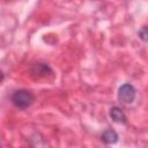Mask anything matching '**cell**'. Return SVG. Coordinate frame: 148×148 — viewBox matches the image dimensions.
I'll return each mask as SVG.
<instances>
[{
	"mask_svg": "<svg viewBox=\"0 0 148 148\" xmlns=\"http://www.w3.org/2000/svg\"><path fill=\"white\" fill-rule=\"evenodd\" d=\"M110 117H111V119H112L113 121H116V123L126 124V121H127L125 113H124L123 110H121L120 108H118V106L111 108V110H110Z\"/></svg>",
	"mask_w": 148,
	"mask_h": 148,
	"instance_id": "4",
	"label": "cell"
},
{
	"mask_svg": "<svg viewBox=\"0 0 148 148\" xmlns=\"http://www.w3.org/2000/svg\"><path fill=\"white\" fill-rule=\"evenodd\" d=\"M34 102V95L24 89L16 90L12 95V103L18 109H27Z\"/></svg>",
	"mask_w": 148,
	"mask_h": 148,
	"instance_id": "1",
	"label": "cell"
},
{
	"mask_svg": "<svg viewBox=\"0 0 148 148\" xmlns=\"http://www.w3.org/2000/svg\"><path fill=\"white\" fill-rule=\"evenodd\" d=\"M31 74L36 77H46L52 74V69L46 64H35L31 67Z\"/></svg>",
	"mask_w": 148,
	"mask_h": 148,
	"instance_id": "3",
	"label": "cell"
},
{
	"mask_svg": "<svg viewBox=\"0 0 148 148\" xmlns=\"http://www.w3.org/2000/svg\"><path fill=\"white\" fill-rule=\"evenodd\" d=\"M101 139H102L103 142H105V143H108V145L114 143V142H117V140H118V134H117L113 130H106V131L103 132Z\"/></svg>",
	"mask_w": 148,
	"mask_h": 148,
	"instance_id": "5",
	"label": "cell"
},
{
	"mask_svg": "<svg viewBox=\"0 0 148 148\" xmlns=\"http://www.w3.org/2000/svg\"><path fill=\"white\" fill-rule=\"evenodd\" d=\"M2 80H3V74H2V72L0 71V83L2 82Z\"/></svg>",
	"mask_w": 148,
	"mask_h": 148,
	"instance_id": "7",
	"label": "cell"
},
{
	"mask_svg": "<svg viewBox=\"0 0 148 148\" xmlns=\"http://www.w3.org/2000/svg\"><path fill=\"white\" fill-rule=\"evenodd\" d=\"M139 36L141 37L142 40H145V42L147 40V29H146V27H143V28L139 31Z\"/></svg>",
	"mask_w": 148,
	"mask_h": 148,
	"instance_id": "6",
	"label": "cell"
},
{
	"mask_svg": "<svg viewBox=\"0 0 148 148\" xmlns=\"http://www.w3.org/2000/svg\"><path fill=\"white\" fill-rule=\"evenodd\" d=\"M118 98L124 104H131L135 98V89L132 84L125 83L118 90Z\"/></svg>",
	"mask_w": 148,
	"mask_h": 148,
	"instance_id": "2",
	"label": "cell"
}]
</instances>
